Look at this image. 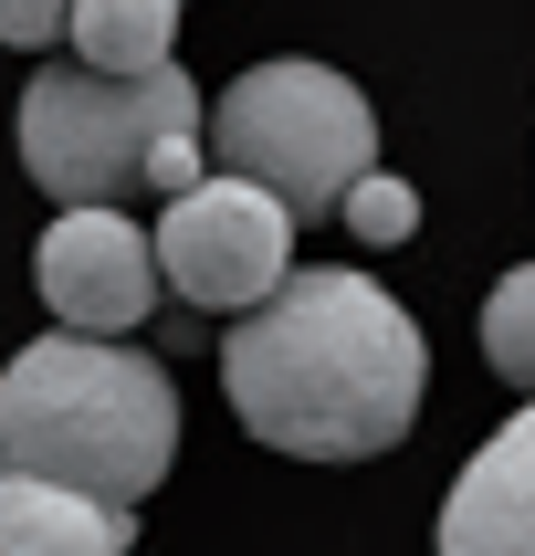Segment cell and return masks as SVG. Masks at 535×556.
<instances>
[{"label": "cell", "instance_id": "obj_1", "mask_svg": "<svg viewBox=\"0 0 535 556\" xmlns=\"http://www.w3.org/2000/svg\"><path fill=\"white\" fill-rule=\"evenodd\" d=\"M431 346L357 274H294L273 305H252L220 337V389L242 409V431L294 463H378L420 420Z\"/></svg>", "mask_w": 535, "mask_h": 556}, {"label": "cell", "instance_id": "obj_12", "mask_svg": "<svg viewBox=\"0 0 535 556\" xmlns=\"http://www.w3.org/2000/svg\"><path fill=\"white\" fill-rule=\"evenodd\" d=\"M63 31H74V0H0V42L11 53H42Z\"/></svg>", "mask_w": 535, "mask_h": 556}, {"label": "cell", "instance_id": "obj_3", "mask_svg": "<svg viewBox=\"0 0 535 556\" xmlns=\"http://www.w3.org/2000/svg\"><path fill=\"white\" fill-rule=\"evenodd\" d=\"M200 85L179 63L168 74H85V63H42L22 85V168L63 211H116V200H189L211 179L200 168Z\"/></svg>", "mask_w": 535, "mask_h": 556}, {"label": "cell", "instance_id": "obj_4", "mask_svg": "<svg viewBox=\"0 0 535 556\" xmlns=\"http://www.w3.org/2000/svg\"><path fill=\"white\" fill-rule=\"evenodd\" d=\"M211 148H220V179H252L294 220H326L378 168V116L336 63H252L220 85Z\"/></svg>", "mask_w": 535, "mask_h": 556}, {"label": "cell", "instance_id": "obj_6", "mask_svg": "<svg viewBox=\"0 0 535 556\" xmlns=\"http://www.w3.org/2000/svg\"><path fill=\"white\" fill-rule=\"evenodd\" d=\"M31 283H42V305L63 315V337H105V346H126L137 315L168 294V283H157V242L126 211H63L53 231L31 242Z\"/></svg>", "mask_w": 535, "mask_h": 556}, {"label": "cell", "instance_id": "obj_5", "mask_svg": "<svg viewBox=\"0 0 535 556\" xmlns=\"http://www.w3.org/2000/svg\"><path fill=\"white\" fill-rule=\"evenodd\" d=\"M148 242H157V283L189 294L200 315H252L294 283V211L263 200L252 179H220V168L157 211Z\"/></svg>", "mask_w": 535, "mask_h": 556}, {"label": "cell", "instance_id": "obj_8", "mask_svg": "<svg viewBox=\"0 0 535 556\" xmlns=\"http://www.w3.org/2000/svg\"><path fill=\"white\" fill-rule=\"evenodd\" d=\"M126 515L53 483H0V556H126Z\"/></svg>", "mask_w": 535, "mask_h": 556}, {"label": "cell", "instance_id": "obj_11", "mask_svg": "<svg viewBox=\"0 0 535 556\" xmlns=\"http://www.w3.org/2000/svg\"><path fill=\"white\" fill-rule=\"evenodd\" d=\"M346 231H357V242H368V252H399L409 242V231H420V189H409V179H388V168H368V179H357V189H346Z\"/></svg>", "mask_w": 535, "mask_h": 556}, {"label": "cell", "instance_id": "obj_7", "mask_svg": "<svg viewBox=\"0 0 535 556\" xmlns=\"http://www.w3.org/2000/svg\"><path fill=\"white\" fill-rule=\"evenodd\" d=\"M441 556H535V400L462 463L441 504Z\"/></svg>", "mask_w": 535, "mask_h": 556}, {"label": "cell", "instance_id": "obj_10", "mask_svg": "<svg viewBox=\"0 0 535 556\" xmlns=\"http://www.w3.org/2000/svg\"><path fill=\"white\" fill-rule=\"evenodd\" d=\"M483 357H494L504 389L535 400V263H514V274L494 283V305H483Z\"/></svg>", "mask_w": 535, "mask_h": 556}, {"label": "cell", "instance_id": "obj_9", "mask_svg": "<svg viewBox=\"0 0 535 556\" xmlns=\"http://www.w3.org/2000/svg\"><path fill=\"white\" fill-rule=\"evenodd\" d=\"M63 42L85 74H168L179 63V0H74Z\"/></svg>", "mask_w": 535, "mask_h": 556}, {"label": "cell", "instance_id": "obj_2", "mask_svg": "<svg viewBox=\"0 0 535 556\" xmlns=\"http://www.w3.org/2000/svg\"><path fill=\"white\" fill-rule=\"evenodd\" d=\"M168 463H179V389L157 357L105 337H31L0 368V483H53L137 515Z\"/></svg>", "mask_w": 535, "mask_h": 556}]
</instances>
